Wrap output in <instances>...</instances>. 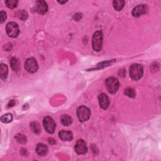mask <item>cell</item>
Instances as JSON below:
<instances>
[{
  "label": "cell",
  "instance_id": "1",
  "mask_svg": "<svg viewBox=\"0 0 161 161\" xmlns=\"http://www.w3.org/2000/svg\"><path fill=\"white\" fill-rule=\"evenodd\" d=\"M144 74V69L142 65L138 64H133L130 68V77L134 80L140 79Z\"/></svg>",
  "mask_w": 161,
  "mask_h": 161
},
{
  "label": "cell",
  "instance_id": "2",
  "mask_svg": "<svg viewBox=\"0 0 161 161\" xmlns=\"http://www.w3.org/2000/svg\"><path fill=\"white\" fill-rule=\"evenodd\" d=\"M103 45V33L101 31L95 32L93 36L92 45L95 51H99L102 48Z\"/></svg>",
  "mask_w": 161,
  "mask_h": 161
},
{
  "label": "cell",
  "instance_id": "3",
  "mask_svg": "<svg viewBox=\"0 0 161 161\" xmlns=\"http://www.w3.org/2000/svg\"><path fill=\"white\" fill-rule=\"evenodd\" d=\"M107 90L111 94L116 93L119 89V82L115 77H108L105 81Z\"/></svg>",
  "mask_w": 161,
  "mask_h": 161
},
{
  "label": "cell",
  "instance_id": "4",
  "mask_svg": "<svg viewBox=\"0 0 161 161\" xmlns=\"http://www.w3.org/2000/svg\"><path fill=\"white\" fill-rule=\"evenodd\" d=\"M77 115L80 122H86L91 116V111L86 106H81L77 110Z\"/></svg>",
  "mask_w": 161,
  "mask_h": 161
},
{
  "label": "cell",
  "instance_id": "5",
  "mask_svg": "<svg viewBox=\"0 0 161 161\" xmlns=\"http://www.w3.org/2000/svg\"><path fill=\"white\" fill-rule=\"evenodd\" d=\"M7 32L8 36L11 38L18 37L20 33L19 25L15 22L8 23L7 25Z\"/></svg>",
  "mask_w": 161,
  "mask_h": 161
},
{
  "label": "cell",
  "instance_id": "6",
  "mask_svg": "<svg viewBox=\"0 0 161 161\" xmlns=\"http://www.w3.org/2000/svg\"><path fill=\"white\" fill-rule=\"evenodd\" d=\"M25 68L30 73H36L39 68L37 61L34 58H29L27 59L25 63Z\"/></svg>",
  "mask_w": 161,
  "mask_h": 161
},
{
  "label": "cell",
  "instance_id": "7",
  "mask_svg": "<svg viewBox=\"0 0 161 161\" xmlns=\"http://www.w3.org/2000/svg\"><path fill=\"white\" fill-rule=\"evenodd\" d=\"M44 126L47 131V132L49 134H53L54 132L56 125L53 119L50 116H47L44 119Z\"/></svg>",
  "mask_w": 161,
  "mask_h": 161
},
{
  "label": "cell",
  "instance_id": "8",
  "mask_svg": "<svg viewBox=\"0 0 161 161\" xmlns=\"http://www.w3.org/2000/svg\"><path fill=\"white\" fill-rule=\"evenodd\" d=\"M148 11V8L146 4H140L135 7L132 10V15L135 17H139L146 14Z\"/></svg>",
  "mask_w": 161,
  "mask_h": 161
},
{
  "label": "cell",
  "instance_id": "9",
  "mask_svg": "<svg viewBox=\"0 0 161 161\" xmlns=\"http://www.w3.org/2000/svg\"><path fill=\"white\" fill-rule=\"evenodd\" d=\"M75 151L77 154H85L88 151L86 143L84 140H78L75 145Z\"/></svg>",
  "mask_w": 161,
  "mask_h": 161
},
{
  "label": "cell",
  "instance_id": "10",
  "mask_svg": "<svg viewBox=\"0 0 161 161\" xmlns=\"http://www.w3.org/2000/svg\"><path fill=\"white\" fill-rule=\"evenodd\" d=\"M98 99L99 103L101 108L106 110L108 108L110 105V99L106 94H100L98 96Z\"/></svg>",
  "mask_w": 161,
  "mask_h": 161
},
{
  "label": "cell",
  "instance_id": "11",
  "mask_svg": "<svg viewBox=\"0 0 161 161\" xmlns=\"http://www.w3.org/2000/svg\"><path fill=\"white\" fill-rule=\"evenodd\" d=\"M36 11L40 15H44L48 11V5L44 1H38L36 4Z\"/></svg>",
  "mask_w": 161,
  "mask_h": 161
},
{
  "label": "cell",
  "instance_id": "12",
  "mask_svg": "<svg viewBox=\"0 0 161 161\" xmlns=\"http://www.w3.org/2000/svg\"><path fill=\"white\" fill-rule=\"evenodd\" d=\"M59 138L63 141H70L73 138V133L68 130H62L59 133Z\"/></svg>",
  "mask_w": 161,
  "mask_h": 161
},
{
  "label": "cell",
  "instance_id": "13",
  "mask_svg": "<svg viewBox=\"0 0 161 161\" xmlns=\"http://www.w3.org/2000/svg\"><path fill=\"white\" fill-rule=\"evenodd\" d=\"M36 151L39 156H44L48 152V147L44 144H39L36 147Z\"/></svg>",
  "mask_w": 161,
  "mask_h": 161
},
{
  "label": "cell",
  "instance_id": "14",
  "mask_svg": "<svg viewBox=\"0 0 161 161\" xmlns=\"http://www.w3.org/2000/svg\"><path fill=\"white\" fill-rule=\"evenodd\" d=\"M8 74V68L6 64H1L0 65V76H1V79L3 80H5L7 78Z\"/></svg>",
  "mask_w": 161,
  "mask_h": 161
},
{
  "label": "cell",
  "instance_id": "15",
  "mask_svg": "<svg viewBox=\"0 0 161 161\" xmlns=\"http://www.w3.org/2000/svg\"><path fill=\"white\" fill-rule=\"evenodd\" d=\"M61 122L65 127H68L73 123V118L69 115H64L61 118Z\"/></svg>",
  "mask_w": 161,
  "mask_h": 161
},
{
  "label": "cell",
  "instance_id": "16",
  "mask_svg": "<svg viewBox=\"0 0 161 161\" xmlns=\"http://www.w3.org/2000/svg\"><path fill=\"white\" fill-rule=\"evenodd\" d=\"M11 67L15 71H19L20 69V62L19 59L16 57H13L10 61Z\"/></svg>",
  "mask_w": 161,
  "mask_h": 161
},
{
  "label": "cell",
  "instance_id": "17",
  "mask_svg": "<svg viewBox=\"0 0 161 161\" xmlns=\"http://www.w3.org/2000/svg\"><path fill=\"white\" fill-rule=\"evenodd\" d=\"M113 6L116 10L120 11L124 7L125 1L122 0H115L113 3Z\"/></svg>",
  "mask_w": 161,
  "mask_h": 161
},
{
  "label": "cell",
  "instance_id": "18",
  "mask_svg": "<svg viewBox=\"0 0 161 161\" xmlns=\"http://www.w3.org/2000/svg\"><path fill=\"white\" fill-rule=\"evenodd\" d=\"M30 128L32 132L35 134H40L41 132V127L40 125L38 122H34L31 123L30 124Z\"/></svg>",
  "mask_w": 161,
  "mask_h": 161
},
{
  "label": "cell",
  "instance_id": "19",
  "mask_svg": "<svg viewBox=\"0 0 161 161\" xmlns=\"http://www.w3.org/2000/svg\"><path fill=\"white\" fill-rule=\"evenodd\" d=\"M17 16L19 19H21L22 20H25L28 18V13L24 10H22L18 11Z\"/></svg>",
  "mask_w": 161,
  "mask_h": 161
},
{
  "label": "cell",
  "instance_id": "20",
  "mask_svg": "<svg viewBox=\"0 0 161 161\" xmlns=\"http://www.w3.org/2000/svg\"><path fill=\"white\" fill-rule=\"evenodd\" d=\"M1 122L3 123H10V122H11V121H12L13 116H12V115L11 114V113H7V114L4 115L1 117Z\"/></svg>",
  "mask_w": 161,
  "mask_h": 161
},
{
  "label": "cell",
  "instance_id": "21",
  "mask_svg": "<svg viewBox=\"0 0 161 161\" xmlns=\"http://www.w3.org/2000/svg\"><path fill=\"white\" fill-rule=\"evenodd\" d=\"M15 139L20 144H25L27 142V137L22 134H18L15 136Z\"/></svg>",
  "mask_w": 161,
  "mask_h": 161
},
{
  "label": "cell",
  "instance_id": "22",
  "mask_svg": "<svg viewBox=\"0 0 161 161\" xmlns=\"http://www.w3.org/2000/svg\"><path fill=\"white\" fill-rule=\"evenodd\" d=\"M5 3L9 8H15L18 4V1L16 0H7L5 1Z\"/></svg>",
  "mask_w": 161,
  "mask_h": 161
},
{
  "label": "cell",
  "instance_id": "23",
  "mask_svg": "<svg viewBox=\"0 0 161 161\" xmlns=\"http://www.w3.org/2000/svg\"><path fill=\"white\" fill-rule=\"evenodd\" d=\"M125 94L127 95L129 98H135V90L132 88H128L125 90Z\"/></svg>",
  "mask_w": 161,
  "mask_h": 161
},
{
  "label": "cell",
  "instance_id": "24",
  "mask_svg": "<svg viewBox=\"0 0 161 161\" xmlns=\"http://www.w3.org/2000/svg\"><path fill=\"white\" fill-rule=\"evenodd\" d=\"M6 19H7V13L5 11H1L0 13V23H3Z\"/></svg>",
  "mask_w": 161,
  "mask_h": 161
},
{
  "label": "cell",
  "instance_id": "25",
  "mask_svg": "<svg viewBox=\"0 0 161 161\" xmlns=\"http://www.w3.org/2000/svg\"><path fill=\"white\" fill-rule=\"evenodd\" d=\"M15 104V100H11L10 101V103L8 104V107H11V106H13Z\"/></svg>",
  "mask_w": 161,
  "mask_h": 161
},
{
  "label": "cell",
  "instance_id": "26",
  "mask_svg": "<svg viewBox=\"0 0 161 161\" xmlns=\"http://www.w3.org/2000/svg\"><path fill=\"white\" fill-rule=\"evenodd\" d=\"M49 140V142L50 144H56V140L54 139H50Z\"/></svg>",
  "mask_w": 161,
  "mask_h": 161
},
{
  "label": "cell",
  "instance_id": "27",
  "mask_svg": "<svg viewBox=\"0 0 161 161\" xmlns=\"http://www.w3.org/2000/svg\"><path fill=\"white\" fill-rule=\"evenodd\" d=\"M59 3H61V4H64V3H66L67 1H58Z\"/></svg>",
  "mask_w": 161,
  "mask_h": 161
}]
</instances>
